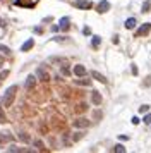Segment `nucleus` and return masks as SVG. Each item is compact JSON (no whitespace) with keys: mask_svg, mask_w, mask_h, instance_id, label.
Returning a JSON list of instances; mask_svg holds the SVG:
<instances>
[{"mask_svg":"<svg viewBox=\"0 0 151 153\" xmlns=\"http://www.w3.org/2000/svg\"><path fill=\"white\" fill-rule=\"evenodd\" d=\"M76 84H81V86H91V79H84V76L81 79H76Z\"/></svg>","mask_w":151,"mask_h":153,"instance_id":"nucleus-15","label":"nucleus"},{"mask_svg":"<svg viewBox=\"0 0 151 153\" xmlns=\"http://www.w3.org/2000/svg\"><path fill=\"white\" fill-rule=\"evenodd\" d=\"M101 102H103L101 93L96 91V90H93V93H91V103H93V105H101Z\"/></svg>","mask_w":151,"mask_h":153,"instance_id":"nucleus-6","label":"nucleus"},{"mask_svg":"<svg viewBox=\"0 0 151 153\" xmlns=\"http://www.w3.org/2000/svg\"><path fill=\"white\" fill-rule=\"evenodd\" d=\"M76 7L77 9H83V10H88V9L93 7V2H89V0H77L76 2Z\"/></svg>","mask_w":151,"mask_h":153,"instance_id":"nucleus-8","label":"nucleus"},{"mask_svg":"<svg viewBox=\"0 0 151 153\" xmlns=\"http://www.w3.org/2000/svg\"><path fill=\"white\" fill-rule=\"evenodd\" d=\"M150 31H151V24H150V22H144V24H141V26L138 28L136 36H146Z\"/></svg>","mask_w":151,"mask_h":153,"instance_id":"nucleus-3","label":"nucleus"},{"mask_svg":"<svg viewBox=\"0 0 151 153\" xmlns=\"http://www.w3.org/2000/svg\"><path fill=\"white\" fill-rule=\"evenodd\" d=\"M58 28L64 29V31H67V29H69V17H62L60 22H58Z\"/></svg>","mask_w":151,"mask_h":153,"instance_id":"nucleus-13","label":"nucleus"},{"mask_svg":"<svg viewBox=\"0 0 151 153\" xmlns=\"http://www.w3.org/2000/svg\"><path fill=\"white\" fill-rule=\"evenodd\" d=\"M19 138H21L24 143H28V141H29V136H28V134H24V133H21V134H19Z\"/></svg>","mask_w":151,"mask_h":153,"instance_id":"nucleus-25","label":"nucleus"},{"mask_svg":"<svg viewBox=\"0 0 151 153\" xmlns=\"http://www.w3.org/2000/svg\"><path fill=\"white\" fill-rule=\"evenodd\" d=\"M91 78H93V79H96V81H100L101 84H107V81H108V79H107L101 72H98V71H91Z\"/></svg>","mask_w":151,"mask_h":153,"instance_id":"nucleus-10","label":"nucleus"},{"mask_svg":"<svg viewBox=\"0 0 151 153\" xmlns=\"http://www.w3.org/2000/svg\"><path fill=\"white\" fill-rule=\"evenodd\" d=\"M101 45V38L100 36H93V40H91V47L93 48H98Z\"/></svg>","mask_w":151,"mask_h":153,"instance_id":"nucleus-16","label":"nucleus"},{"mask_svg":"<svg viewBox=\"0 0 151 153\" xmlns=\"http://www.w3.org/2000/svg\"><path fill=\"white\" fill-rule=\"evenodd\" d=\"M131 122H132V124H134V126H136V124H139V122H141V121H139V119H138V117H132V121H131Z\"/></svg>","mask_w":151,"mask_h":153,"instance_id":"nucleus-30","label":"nucleus"},{"mask_svg":"<svg viewBox=\"0 0 151 153\" xmlns=\"http://www.w3.org/2000/svg\"><path fill=\"white\" fill-rule=\"evenodd\" d=\"M7 122V115L3 114V107H0V124H5Z\"/></svg>","mask_w":151,"mask_h":153,"instance_id":"nucleus-18","label":"nucleus"},{"mask_svg":"<svg viewBox=\"0 0 151 153\" xmlns=\"http://www.w3.org/2000/svg\"><path fill=\"white\" fill-rule=\"evenodd\" d=\"M15 93H17V86H15V84L5 90V93H3V98H2V102H3V107H10V105L14 103Z\"/></svg>","mask_w":151,"mask_h":153,"instance_id":"nucleus-1","label":"nucleus"},{"mask_svg":"<svg viewBox=\"0 0 151 153\" xmlns=\"http://www.w3.org/2000/svg\"><path fill=\"white\" fill-rule=\"evenodd\" d=\"M136 24H138L136 17H129V19L125 21V28H127V29H134V28H136Z\"/></svg>","mask_w":151,"mask_h":153,"instance_id":"nucleus-14","label":"nucleus"},{"mask_svg":"<svg viewBox=\"0 0 151 153\" xmlns=\"http://www.w3.org/2000/svg\"><path fill=\"white\" fill-rule=\"evenodd\" d=\"M72 72L77 76V78H83V76H86L88 74V71H86V67L84 65H81V64H77V65H74V69H72Z\"/></svg>","mask_w":151,"mask_h":153,"instance_id":"nucleus-7","label":"nucleus"},{"mask_svg":"<svg viewBox=\"0 0 151 153\" xmlns=\"http://www.w3.org/2000/svg\"><path fill=\"white\" fill-rule=\"evenodd\" d=\"M96 10H98L100 14H105V12H108V10H110V2H108V0H101V2L96 5Z\"/></svg>","mask_w":151,"mask_h":153,"instance_id":"nucleus-4","label":"nucleus"},{"mask_svg":"<svg viewBox=\"0 0 151 153\" xmlns=\"http://www.w3.org/2000/svg\"><path fill=\"white\" fill-rule=\"evenodd\" d=\"M148 110H150V105H141L139 107V112H143V114H148Z\"/></svg>","mask_w":151,"mask_h":153,"instance_id":"nucleus-22","label":"nucleus"},{"mask_svg":"<svg viewBox=\"0 0 151 153\" xmlns=\"http://www.w3.org/2000/svg\"><path fill=\"white\" fill-rule=\"evenodd\" d=\"M113 152L115 153H125V146H124V145H115V146H113Z\"/></svg>","mask_w":151,"mask_h":153,"instance_id":"nucleus-17","label":"nucleus"},{"mask_svg":"<svg viewBox=\"0 0 151 153\" xmlns=\"http://www.w3.org/2000/svg\"><path fill=\"white\" fill-rule=\"evenodd\" d=\"M83 136H84L83 133H74V138H72V140H74V141H79V140H81Z\"/></svg>","mask_w":151,"mask_h":153,"instance_id":"nucleus-26","label":"nucleus"},{"mask_svg":"<svg viewBox=\"0 0 151 153\" xmlns=\"http://www.w3.org/2000/svg\"><path fill=\"white\" fill-rule=\"evenodd\" d=\"M33 47H34V40H33V38H29V40H26V41L22 43V47H21V52H29Z\"/></svg>","mask_w":151,"mask_h":153,"instance_id":"nucleus-11","label":"nucleus"},{"mask_svg":"<svg viewBox=\"0 0 151 153\" xmlns=\"http://www.w3.org/2000/svg\"><path fill=\"white\" fill-rule=\"evenodd\" d=\"M83 33H84V34H89V33H91V29H89V28H84V29H83Z\"/></svg>","mask_w":151,"mask_h":153,"instance_id":"nucleus-31","label":"nucleus"},{"mask_svg":"<svg viewBox=\"0 0 151 153\" xmlns=\"http://www.w3.org/2000/svg\"><path fill=\"white\" fill-rule=\"evenodd\" d=\"M72 124H74V127H77V129H86V127H89V126H91V122H89L88 119H84V117L76 119Z\"/></svg>","mask_w":151,"mask_h":153,"instance_id":"nucleus-2","label":"nucleus"},{"mask_svg":"<svg viewBox=\"0 0 151 153\" xmlns=\"http://www.w3.org/2000/svg\"><path fill=\"white\" fill-rule=\"evenodd\" d=\"M36 78L40 79V81H43V83H46V81H50V74L43 69V67H40L38 71H36Z\"/></svg>","mask_w":151,"mask_h":153,"instance_id":"nucleus-5","label":"nucleus"},{"mask_svg":"<svg viewBox=\"0 0 151 153\" xmlns=\"http://www.w3.org/2000/svg\"><path fill=\"white\" fill-rule=\"evenodd\" d=\"M33 145H34L36 148H40V150H43V143H41L40 140H34V141H33Z\"/></svg>","mask_w":151,"mask_h":153,"instance_id":"nucleus-23","label":"nucleus"},{"mask_svg":"<svg viewBox=\"0 0 151 153\" xmlns=\"http://www.w3.org/2000/svg\"><path fill=\"white\" fill-rule=\"evenodd\" d=\"M95 117L96 119H101V112H95Z\"/></svg>","mask_w":151,"mask_h":153,"instance_id":"nucleus-32","label":"nucleus"},{"mask_svg":"<svg viewBox=\"0 0 151 153\" xmlns=\"http://www.w3.org/2000/svg\"><path fill=\"white\" fill-rule=\"evenodd\" d=\"M131 71H132V74H134V76H138V72H139V71H138V67H136L134 64H132V69H131Z\"/></svg>","mask_w":151,"mask_h":153,"instance_id":"nucleus-29","label":"nucleus"},{"mask_svg":"<svg viewBox=\"0 0 151 153\" xmlns=\"http://www.w3.org/2000/svg\"><path fill=\"white\" fill-rule=\"evenodd\" d=\"M150 9H151V2H143V10L141 12H150Z\"/></svg>","mask_w":151,"mask_h":153,"instance_id":"nucleus-20","label":"nucleus"},{"mask_svg":"<svg viewBox=\"0 0 151 153\" xmlns=\"http://www.w3.org/2000/svg\"><path fill=\"white\" fill-rule=\"evenodd\" d=\"M143 122H144L146 126H148V124H151V114H146V115H144V119H143Z\"/></svg>","mask_w":151,"mask_h":153,"instance_id":"nucleus-24","label":"nucleus"},{"mask_svg":"<svg viewBox=\"0 0 151 153\" xmlns=\"http://www.w3.org/2000/svg\"><path fill=\"white\" fill-rule=\"evenodd\" d=\"M0 52H2L3 55H10V48L5 47V45H0Z\"/></svg>","mask_w":151,"mask_h":153,"instance_id":"nucleus-21","label":"nucleus"},{"mask_svg":"<svg viewBox=\"0 0 151 153\" xmlns=\"http://www.w3.org/2000/svg\"><path fill=\"white\" fill-rule=\"evenodd\" d=\"M0 26H2V19H0Z\"/></svg>","mask_w":151,"mask_h":153,"instance_id":"nucleus-33","label":"nucleus"},{"mask_svg":"<svg viewBox=\"0 0 151 153\" xmlns=\"http://www.w3.org/2000/svg\"><path fill=\"white\" fill-rule=\"evenodd\" d=\"M12 140H14V136L10 133H0V143H9Z\"/></svg>","mask_w":151,"mask_h":153,"instance_id":"nucleus-12","label":"nucleus"},{"mask_svg":"<svg viewBox=\"0 0 151 153\" xmlns=\"http://www.w3.org/2000/svg\"><path fill=\"white\" fill-rule=\"evenodd\" d=\"M62 74H65V76H69V74H70V71H69V67H62Z\"/></svg>","mask_w":151,"mask_h":153,"instance_id":"nucleus-28","label":"nucleus"},{"mask_svg":"<svg viewBox=\"0 0 151 153\" xmlns=\"http://www.w3.org/2000/svg\"><path fill=\"white\" fill-rule=\"evenodd\" d=\"M7 152H29V150H26V148H19V146H10V148H7Z\"/></svg>","mask_w":151,"mask_h":153,"instance_id":"nucleus-19","label":"nucleus"},{"mask_svg":"<svg viewBox=\"0 0 151 153\" xmlns=\"http://www.w3.org/2000/svg\"><path fill=\"white\" fill-rule=\"evenodd\" d=\"M7 76H9V69H5V71H2V72H0V81H2V79H5Z\"/></svg>","mask_w":151,"mask_h":153,"instance_id":"nucleus-27","label":"nucleus"},{"mask_svg":"<svg viewBox=\"0 0 151 153\" xmlns=\"http://www.w3.org/2000/svg\"><path fill=\"white\" fill-rule=\"evenodd\" d=\"M34 84H36V76H33V74H29V76L26 78V83H24V88H26V90H33V88H34Z\"/></svg>","mask_w":151,"mask_h":153,"instance_id":"nucleus-9","label":"nucleus"}]
</instances>
